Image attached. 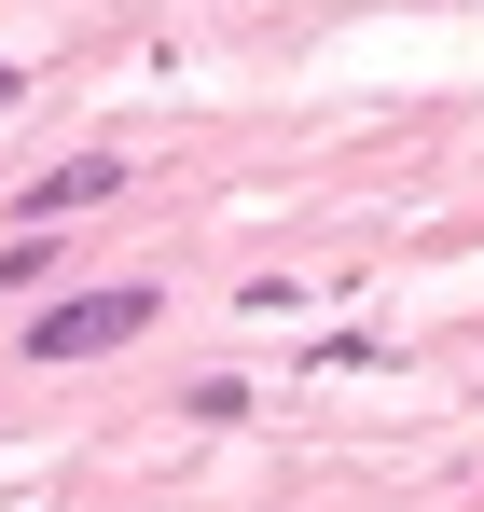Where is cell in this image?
Listing matches in <instances>:
<instances>
[{
  "instance_id": "1",
  "label": "cell",
  "mask_w": 484,
  "mask_h": 512,
  "mask_svg": "<svg viewBox=\"0 0 484 512\" xmlns=\"http://www.w3.org/2000/svg\"><path fill=\"white\" fill-rule=\"evenodd\" d=\"M153 319H166L153 291H70V305L28 319V360H111V346H139Z\"/></svg>"
},
{
  "instance_id": "2",
  "label": "cell",
  "mask_w": 484,
  "mask_h": 512,
  "mask_svg": "<svg viewBox=\"0 0 484 512\" xmlns=\"http://www.w3.org/2000/svg\"><path fill=\"white\" fill-rule=\"evenodd\" d=\"M111 194H125V167H111V153H70V167H42V180H28L14 208H28V236H56V222H83V208H111Z\"/></svg>"
}]
</instances>
